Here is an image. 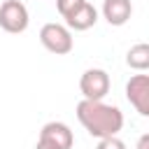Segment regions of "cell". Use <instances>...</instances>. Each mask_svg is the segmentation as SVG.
Listing matches in <instances>:
<instances>
[{
	"instance_id": "cell-1",
	"label": "cell",
	"mask_w": 149,
	"mask_h": 149,
	"mask_svg": "<svg viewBox=\"0 0 149 149\" xmlns=\"http://www.w3.org/2000/svg\"><path fill=\"white\" fill-rule=\"evenodd\" d=\"M79 123L84 126V130L91 137H109V135H119V130L123 128V112L116 105H107L102 100H86L81 98L77 102L74 109Z\"/></svg>"
},
{
	"instance_id": "cell-2",
	"label": "cell",
	"mask_w": 149,
	"mask_h": 149,
	"mask_svg": "<svg viewBox=\"0 0 149 149\" xmlns=\"http://www.w3.org/2000/svg\"><path fill=\"white\" fill-rule=\"evenodd\" d=\"M40 42L47 51L56 54V56H65L72 51L74 40H72V30L63 23H44L40 28Z\"/></svg>"
},
{
	"instance_id": "cell-3",
	"label": "cell",
	"mask_w": 149,
	"mask_h": 149,
	"mask_svg": "<svg viewBox=\"0 0 149 149\" xmlns=\"http://www.w3.org/2000/svg\"><path fill=\"white\" fill-rule=\"evenodd\" d=\"M74 133L63 121H49L42 126L35 149H72Z\"/></svg>"
},
{
	"instance_id": "cell-4",
	"label": "cell",
	"mask_w": 149,
	"mask_h": 149,
	"mask_svg": "<svg viewBox=\"0 0 149 149\" xmlns=\"http://www.w3.org/2000/svg\"><path fill=\"white\" fill-rule=\"evenodd\" d=\"M28 23H30V14L21 0H5L0 5V28L5 33L19 35L28 28Z\"/></svg>"
},
{
	"instance_id": "cell-5",
	"label": "cell",
	"mask_w": 149,
	"mask_h": 149,
	"mask_svg": "<svg viewBox=\"0 0 149 149\" xmlns=\"http://www.w3.org/2000/svg\"><path fill=\"white\" fill-rule=\"evenodd\" d=\"M109 86H112L109 74L102 68H88L79 79V91L86 100H105V95L109 93Z\"/></svg>"
},
{
	"instance_id": "cell-6",
	"label": "cell",
	"mask_w": 149,
	"mask_h": 149,
	"mask_svg": "<svg viewBox=\"0 0 149 149\" xmlns=\"http://www.w3.org/2000/svg\"><path fill=\"white\" fill-rule=\"evenodd\" d=\"M126 100L135 107L140 116H149V77L147 74H133L126 81Z\"/></svg>"
},
{
	"instance_id": "cell-7",
	"label": "cell",
	"mask_w": 149,
	"mask_h": 149,
	"mask_svg": "<svg viewBox=\"0 0 149 149\" xmlns=\"http://www.w3.org/2000/svg\"><path fill=\"white\" fill-rule=\"evenodd\" d=\"M133 14V2L130 0H102V19L109 26H126Z\"/></svg>"
},
{
	"instance_id": "cell-8",
	"label": "cell",
	"mask_w": 149,
	"mask_h": 149,
	"mask_svg": "<svg viewBox=\"0 0 149 149\" xmlns=\"http://www.w3.org/2000/svg\"><path fill=\"white\" fill-rule=\"evenodd\" d=\"M95 23H98V9H95L91 2H84L77 12H72V14L65 19V26H68L70 30H77V33L88 30V28H93Z\"/></svg>"
},
{
	"instance_id": "cell-9",
	"label": "cell",
	"mask_w": 149,
	"mask_h": 149,
	"mask_svg": "<svg viewBox=\"0 0 149 149\" xmlns=\"http://www.w3.org/2000/svg\"><path fill=\"white\" fill-rule=\"evenodd\" d=\"M126 65L130 70H137V72L149 70V44H144V42L133 44L126 54Z\"/></svg>"
},
{
	"instance_id": "cell-10",
	"label": "cell",
	"mask_w": 149,
	"mask_h": 149,
	"mask_svg": "<svg viewBox=\"0 0 149 149\" xmlns=\"http://www.w3.org/2000/svg\"><path fill=\"white\" fill-rule=\"evenodd\" d=\"M86 0H56V9H58V14L63 16V19H68L72 12H77L81 5H84Z\"/></svg>"
},
{
	"instance_id": "cell-11",
	"label": "cell",
	"mask_w": 149,
	"mask_h": 149,
	"mask_svg": "<svg viewBox=\"0 0 149 149\" xmlns=\"http://www.w3.org/2000/svg\"><path fill=\"white\" fill-rule=\"evenodd\" d=\"M95 149H126V142L119 140L116 135H109V137H100Z\"/></svg>"
},
{
	"instance_id": "cell-12",
	"label": "cell",
	"mask_w": 149,
	"mask_h": 149,
	"mask_svg": "<svg viewBox=\"0 0 149 149\" xmlns=\"http://www.w3.org/2000/svg\"><path fill=\"white\" fill-rule=\"evenodd\" d=\"M135 149H149V133H144V135H140V140H137V144H135Z\"/></svg>"
}]
</instances>
